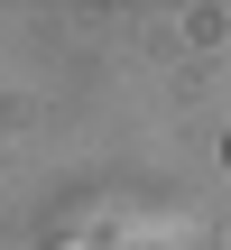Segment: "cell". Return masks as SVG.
I'll use <instances>...</instances> for the list:
<instances>
[{
  "mask_svg": "<svg viewBox=\"0 0 231 250\" xmlns=\"http://www.w3.org/2000/svg\"><path fill=\"white\" fill-rule=\"evenodd\" d=\"M222 158H231V148H222Z\"/></svg>",
  "mask_w": 231,
  "mask_h": 250,
  "instance_id": "obj_1",
  "label": "cell"
}]
</instances>
